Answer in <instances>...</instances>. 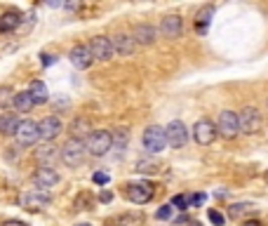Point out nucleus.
<instances>
[{"label":"nucleus","instance_id":"nucleus-1","mask_svg":"<svg viewBox=\"0 0 268 226\" xmlns=\"http://www.w3.org/2000/svg\"><path fill=\"white\" fill-rule=\"evenodd\" d=\"M85 156H87V146L83 139H69L62 146V163L66 167H80L85 163Z\"/></svg>","mask_w":268,"mask_h":226},{"label":"nucleus","instance_id":"nucleus-2","mask_svg":"<svg viewBox=\"0 0 268 226\" xmlns=\"http://www.w3.org/2000/svg\"><path fill=\"white\" fill-rule=\"evenodd\" d=\"M85 146H87V153H92L94 158L106 156V153L113 149V132H109V130L92 132L87 137V142H85Z\"/></svg>","mask_w":268,"mask_h":226},{"label":"nucleus","instance_id":"nucleus-3","mask_svg":"<svg viewBox=\"0 0 268 226\" xmlns=\"http://www.w3.org/2000/svg\"><path fill=\"white\" fill-rule=\"evenodd\" d=\"M125 196L127 200L132 203H137V205H144L148 200L155 196V186L151 182H130V184L125 186Z\"/></svg>","mask_w":268,"mask_h":226},{"label":"nucleus","instance_id":"nucleus-4","mask_svg":"<svg viewBox=\"0 0 268 226\" xmlns=\"http://www.w3.org/2000/svg\"><path fill=\"white\" fill-rule=\"evenodd\" d=\"M217 132H219L221 137L226 139H233L238 132H240V118L235 111H221L219 113V123H217Z\"/></svg>","mask_w":268,"mask_h":226},{"label":"nucleus","instance_id":"nucleus-5","mask_svg":"<svg viewBox=\"0 0 268 226\" xmlns=\"http://www.w3.org/2000/svg\"><path fill=\"white\" fill-rule=\"evenodd\" d=\"M49 203H52L49 191H40V189H33V191H28L21 196V205L26 207L28 212H40V210L49 207Z\"/></svg>","mask_w":268,"mask_h":226},{"label":"nucleus","instance_id":"nucleus-6","mask_svg":"<svg viewBox=\"0 0 268 226\" xmlns=\"http://www.w3.org/2000/svg\"><path fill=\"white\" fill-rule=\"evenodd\" d=\"M89 52H92V59L96 62H109L111 57L116 55V48H113V40L106 38V35H96L89 42Z\"/></svg>","mask_w":268,"mask_h":226},{"label":"nucleus","instance_id":"nucleus-7","mask_svg":"<svg viewBox=\"0 0 268 226\" xmlns=\"http://www.w3.org/2000/svg\"><path fill=\"white\" fill-rule=\"evenodd\" d=\"M144 146L148 153H160V151L167 146V134L163 127L158 125H151V127H146L144 132Z\"/></svg>","mask_w":268,"mask_h":226},{"label":"nucleus","instance_id":"nucleus-8","mask_svg":"<svg viewBox=\"0 0 268 226\" xmlns=\"http://www.w3.org/2000/svg\"><path fill=\"white\" fill-rule=\"evenodd\" d=\"M217 137V127L209 118H200L198 123L193 125V139L198 142L200 146H209Z\"/></svg>","mask_w":268,"mask_h":226},{"label":"nucleus","instance_id":"nucleus-9","mask_svg":"<svg viewBox=\"0 0 268 226\" xmlns=\"http://www.w3.org/2000/svg\"><path fill=\"white\" fill-rule=\"evenodd\" d=\"M17 142L21 146H33L40 142V125L35 120H21L19 130H17Z\"/></svg>","mask_w":268,"mask_h":226},{"label":"nucleus","instance_id":"nucleus-10","mask_svg":"<svg viewBox=\"0 0 268 226\" xmlns=\"http://www.w3.org/2000/svg\"><path fill=\"white\" fill-rule=\"evenodd\" d=\"M238 118H240V130L245 134H256L261 130V113L254 106H245L242 113H238Z\"/></svg>","mask_w":268,"mask_h":226},{"label":"nucleus","instance_id":"nucleus-11","mask_svg":"<svg viewBox=\"0 0 268 226\" xmlns=\"http://www.w3.org/2000/svg\"><path fill=\"white\" fill-rule=\"evenodd\" d=\"M167 144L172 146V149H181V146L188 142V130H186V125L181 120H172V123L167 125Z\"/></svg>","mask_w":268,"mask_h":226},{"label":"nucleus","instance_id":"nucleus-12","mask_svg":"<svg viewBox=\"0 0 268 226\" xmlns=\"http://www.w3.org/2000/svg\"><path fill=\"white\" fill-rule=\"evenodd\" d=\"M33 184L40 189V191H47V189H52L55 184H59V174H57L55 167H40V170L33 172Z\"/></svg>","mask_w":268,"mask_h":226},{"label":"nucleus","instance_id":"nucleus-13","mask_svg":"<svg viewBox=\"0 0 268 226\" xmlns=\"http://www.w3.org/2000/svg\"><path fill=\"white\" fill-rule=\"evenodd\" d=\"M38 125H40V139H45V142H52V139L59 137V134H62V130H64L62 118H59V116L42 118Z\"/></svg>","mask_w":268,"mask_h":226},{"label":"nucleus","instance_id":"nucleus-14","mask_svg":"<svg viewBox=\"0 0 268 226\" xmlns=\"http://www.w3.org/2000/svg\"><path fill=\"white\" fill-rule=\"evenodd\" d=\"M69 59H71V64H73L76 69H80V71L89 69V66H92V62H94V59H92V52H89L87 45H76V48L71 50Z\"/></svg>","mask_w":268,"mask_h":226},{"label":"nucleus","instance_id":"nucleus-15","mask_svg":"<svg viewBox=\"0 0 268 226\" xmlns=\"http://www.w3.org/2000/svg\"><path fill=\"white\" fill-rule=\"evenodd\" d=\"M181 17L179 14H167L165 19L160 21V33L165 35V38H170V40H174V38H179L181 35Z\"/></svg>","mask_w":268,"mask_h":226},{"label":"nucleus","instance_id":"nucleus-16","mask_svg":"<svg viewBox=\"0 0 268 226\" xmlns=\"http://www.w3.org/2000/svg\"><path fill=\"white\" fill-rule=\"evenodd\" d=\"M21 19L24 14L19 10H7L3 17H0V33H10V31H17L21 26Z\"/></svg>","mask_w":268,"mask_h":226},{"label":"nucleus","instance_id":"nucleus-17","mask_svg":"<svg viewBox=\"0 0 268 226\" xmlns=\"http://www.w3.org/2000/svg\"><path fill=\"white\" fill-rule=\"evenodd\" d=\"M57 158H62V151H57L52 144H45L35 151V160H40L42 167H52L57 163Z\"/></svg>","mask_w":268,"mask_h":226},{"label":"nucleus","instance_id":"nucleus-18","mask_svg":"<svg viewBox=\"0 0 268 226\" xmlns=\"http://www.w3.org/2000/svg\"><path fill=\"white\" fill-rule=\"evenodd\" d=\"M155 35H158V31L151 26V24H139L137 28H134V42H139V45H151L153 40H155Z\"/></svg>","mask_w":268,"mask_h":226},{"label":"nucleus","instance_id":"nucleus-19","mask_svg":"<svg viewBox=\"0 0 268 226\" xmlns=\"http://www.w3.org/2000/svg\"><path fill=\"white\" fill-rule=\"evenodd\" d=\"M144 221V214L141 212H125V214H118V217H111L106 224L109 226H139Z\"/></svg>","mask_w":268,"mask_h":226},{"label":"nucleus","instance_id":"nucleus-20","mask_svg":"<svg viewBox=\"0 0 268 226\" xmlns=\"http://www.w3.org/2000/svg\"><path fill=\"white\" fill-rule=\"evenodd\" d=\"M113 48H116L118 55H132L134 50H137V42H134V38H130V35L125 33H118L116 38H113Z\"/></svg>","mask_w":268,"mask_h":226},{"label":"nucleus","instance_id":"nucleus-21","mask_svg":"<svg viewBox=\"0 0 268 226\" xmlns=\"http://www.w3.org/2000/svg\"><path fill=\"white\" fill-rule=\"evenodd\" d=\"M21 120L12 113H5V116H0V134H5V137H17V130H19Z\"/></svg>","mask_w":268,"mask_h":226},{"label":"nucleus","instance_id":"nucleus-22","mask_svg":"<svg viewBox=\"0 0 268 226\" xmlns=\"http://www.w3.org/2000/svg\"><path fill=\"white\" fill-rule=\"evenodd\" d=\"M28 95H31V99H33L35 106H40V104H45L49 99L47 87H45V82H42V80H33V82H31V87H28Z\"/></svg>","mask_w":268,"mask_h":226},{"label":"nucleus","instance_id":"nucleus-23","mask_svg":"<svg viewBox=\"0 0 268 226\" xmlns=\"http://www.w3.org/2000/svg\"><path fill=\"white\" fill-rule=\"evenodd\" d=\"M212 17H214V7L205 5L198 14H195V31H198V33H207V26H209Z\"/></svg>","mask_w":268,"mask_h":226},{"label":"nucleus","instance_id":"nucleus-24","mask_svg":"<svg viewBox=\"0 0 268 226\" xmlns=\"http://www.w3.org/2000/svg\"><path fill=\"white\" fill-rule=\"evenodd\" d=\"M33 106L35 104H33V99H31V95H28V89L26 92H17V97H14V109L21 111V113H28Z\"/></svg>","mask_w":268,"mask_h":226},{"label":"nucleus","instance_id":"nucleus-25","mask_svg":"<svg viewBox=\"0 0 268 226\" xmlns=\"http://www.w3.org/2000/svg\"><path fill=\"white\" fill-rule=\"evenodd\" d=\"M71 134L73 137L71 139H80V137H85V134H92V130H89V125H87V120H76V123H71Z\"/></svg>","mask_w":268,"mask_h":226},{"label":"nucleus","instance_id":"nucleus-26","mask_svg":"<svg viewBox=\"0 0 268 226\" xmlns=\"http://www.w3.org/2000/svg\"><path fill=\"white\" fill-rule=\"evenodd\" d=\"M252 210H254V205H252V203H235V205L228 207V214H231L233 219H240L242 214L252 212Z\"/></svg>","mask_w":268,"mask_h":226},{"label":"nucleus","instance_id":"nucleus-27","mask_svg":"<svg viewBox=\"0 0 268 226\" xmlns=\"http://www.w3.org/2000/svg\"><path fill=\"white\" fill-rule=\"evenodd\" d=\"M92 205H94V198H92V193L89 191H83L76 198V203H73L76 210H92Z\"/></svg>","mask_w":268,"mask_h":226},{"label":"nucleus","instance_id":"nucleus-28","mask_svg":"<svg viewBox=\"0 0 268 226\" xmlns=\"http://www.w3.org/2000/svg\"><path fill=\"white\" fill-rule=\"evenodd\" d=\"M14 97H17V92H14L12 87H0V106L3 109H7V106H14Z\"/></svg>","mask_w":268,"mask_h":226},{"label":"nucleus","instance_id":"nucleus-29","mask_svg":"<svg viewBox=\"0 0 268 226\" xmlns=\"http://www.w3.org/2000/svg\"><path fill=\"white\" fill-rule=\"evenodd\" d=\"M137 172H141V174H153V172H158V163H153V160H139Z\"/></svg>","mask_w":268,"mask_h":226},{"label":"nucleus","instance_id":"nucleus-30","mask_svg":"<svg viewBox=\"0 0 268 226\" xmlns=\"http://www.w3.org/2000/svg\"><path fill=\"white\" fill-rule=\"evenodd\" d=\"M172 207H177V210H186V207H191V196H174L172 198V203H170Z\"/></svg>","mask_w":268,"mask_h":226},{"label":"nucleus","instance_id":"nucleus-31","mask_svg":"<svg viewBox=\"0 0 268 226\" xmlns=\"http://www.w3.org/2000/svg\"><path fill=\"white\" fill-rule=\"evenodd\" d=\"M207 217H209V221H212L214 226H224V214L219 212V210H209V212H207Z\"/></svg>","mask_w":268,"mask_h":226},{"label":"nucleus","instance_id":"nucleus-32","mask_svg":"<svg viewBox=\"0 0 268 226\" xmlns=\"http://www.w3.org/2000/svg\"><path fill=\"white\" fill-rule=\"evenodd\" d=\"M172 210L174 207L172 205H163V207H158V212H155V219H170V217H172Z\"/></svg>","mask_w":268,"mask_h":226},{"label":"nucleus","instance_id":"nucleus-33","mask_svg":"<svg viewBox=\"0 0 268 226\" xmlns=\"http://www.w3.org/2000/svg\"><path fill=\"white\" fill-rule=\"evenodd\" d=\"M109 174H106V172H94V174H92V182H94V184H99V186H103V184H109Z\"/></svg>","mask_w":268,"mask_h":226},{"label":"nucleus","instance_id":"nucleus-34","mask_svg":"<svg viewBox=\"0 0 268 226\" xmlns=\"http://www.w3.org/2000/svg\"><path fill=\"white\" fill-rule=\"evenodd\" d=\"M40 62H42V66H52V64L57 62V57L55 55H47V52H42V55H40Z\"/></svg>","mask_w":268,"mask_h":226},{"label":"nucleus","instance_id":"nucleus-35","mask_svg":"<svg viewBox=\"0 0 268 226\" xmlns=\"http://www.w3.org/2000/svg\"><path fill=\"white\" fill-rule=\"evenodd\" d=\"M205 200H207L205 193H195V196H191V205H202Z\"/></svg>","mask_w":268,"mask_h":226},{"label":"nucleus","instance_id":"nucleus-36","mask_svg":"<svg viewBox=\"0 0 268 226\" xmlns=\"http://www.w3.org/2000/svg\"><path fill=\"white\" fill-rule=\"evenodd\" d=\"M99 200H101V203H111V200H113V191H106V189H103V191L99 193Z\"/></svg>","mask_w":268,"mask_h":226},{"label":"nucleus","instance_id":"nucleus-37","mask_svg":"<svg viewBox=\"0 0 268 226\" xmlns=\"http://www.w3.org/2000/svg\"><path fill=\"white\" fill-rule=\"evenodd\" d=\"M3 226H28L26 221H19V219H7V221H3Z\"/></svg>","mask_w":268,"mask_h":226},{"label":"nucleus","instance_id":"nucleus-38","mask_svg":"<svg viewBox=\"0 0 268 226\" xmlns=\"http://www.w3.org/2000/svg\"><path fill=\"white\" fill-rule=\"evenodd\" d=\"M64 7H66V10H78L80 3H64Z\"/></svg>","mask_w":268,"mask_h":226},{"label":"nucleus","instance_id":"nucleus-39","mask_svg":"<svg viewBox=\"0 0 268 226\" xmlns=\"http://www.w3.org/2000/svg\"><path fill=\"white\" fill-rule=\"evenodd\" d=\"M47 5H49V7H64V3H59V0H49Z\"/></svg>","mask_w":268,"mask_h":226},{"label":"nucleus","instance_id":"nucleus-40","mask_svg":"<svg viewBox=\"0 0 268 226\" xmlns=\"http://www.w3.org/2000/svg\"><path fill=\"white\" fill-rule=\"evenodd\" d=\"M245 226H261V221H247Z\"/></svg>","mask_w":268,"mask_h":226},{"label":"nucleus","instance_id":"nucleus-41","mask_svg":"<svg viewBox=\"0 0 268 226\" xmlns=\"http://www.w3.org/2000/svg\"><path fill=\"white\" fill-rule=\"evenodd\" d=\"M191 226H200V224H198V221H193V224H191Z\"/></svg>","mask_w":268,"mask_h":226},{"label":"nucleus","instance_id":"nucleus-42","mask_svg":"<svg viewBox=\"0 0 268 226\" xmlns=\"http://www.w3.org/2000/svg\"><path fill=\"white\" fill-rule=\"evenodd\" d=\"M78 226H89V224H78Z\"/></svg>","mask_w":268,"mask_h":226}]
</instances>
